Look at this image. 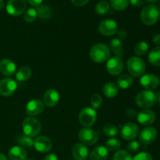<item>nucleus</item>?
<instances>
[{"label": "nucleus", "instance_id": "f257e3e1", "mask_svg": "<svg viewBox=\"0 0 160 160\" xmlns=\"http://www.w3.org/2000/svg\"><path fill=\"white\" fill-rule=\"evenodd\" d=\"M110 49L106 45L98 43L94 45L90 50V58L96 63L106 62L110 57Z\"/></svg>", "mask_w": 160, "mask_h": 160}, {"label": "nucleus", "instance_id": "f03ea898", "mask_svg": "<svg viewBox=\"0 0 160 160\" xmlns=\"http://www.w3.org/2000/svg\"><path fill=\"white\" fill-rule=\"evenodd\" d=\"M160 11L155 5H148L142 9L141 12V20L148 26L154 25L159 20Z\"/></svg>", "mask_w": 160, "mask_h": 160}, {"label": "nucleus", "instance_id": "7ed1b4c3", "mask_svg": "<svg viewBox=\"0 0 160 160\" xmlns=\"http://www.w3.org/2000/svg\"><path fill=\"white\" fill-rule=\"evenodd\" d=\"M22 129L25 135L32 138L37 136L41 132L42 124L38 119L34 118L33 117H29L23 120Z\"/></svg>", "mask_w": 160, "mask_h": 160}, {"label": "nucleus", "instance_id": "20e7f679", "mask_svg": "<svg viewBox=\"0 0 160 160\" xmlns=\"http://www.w3.org/2000/svg\"><path fill=\"white\" fill-rule=\"evenodd\" d=\"M136 104L142 109H148L156 104V94L152 91H142L136 96Z\"/></svg>", "mask_w": 160, "mask_h": 160}, {"label": "nucleus", "instance_id": "39448f33", "mask_svg": "<svg viewBox=\"0 0 160 160\" xmlns=\"http://www.w3.org/2000/svg\"><path fill=\"white\" fill-rule=\"evenodd\" d=\"M127 67L130 74L135 78L142 76L146 69L145 62L142 59L136 56H133L128 59L127 62Z\"/></svg>", "mask_w": 160, "mask_h": 160}, {"label": "nucleus", "instance_id": "423d86ee", "mask_svg": "<svg viewBox=\"0 0 160 160\" xmlns=\"http://www.w3.org/2000/svg\"><path fill=\"white\" fill-rule=\"evenodd\" d=\"M97 120V112L91 107L83 109L79 113V122L84 127L92 126Z\"/></svg>", "mask_w": 160, "mask_h": 160}, {"label": "nucleus", "instance_id": "0eeeda50", "mask_svg": "<svg viewBox=\"0 0 160 160\" xmlns=\"http://www.w3.org/2000/svg\"><path fill=\"white\" fill-rule=\"evenodd\" d=\"M27 8L26 0H9L6 5V11L11 16L17 17L23 13Z\"/></svg>", "mask_w": 160, "mask_h": 160}, {"label": "nucleus", "instance_id": "6e6552de", "mask_svg": "<svg viewBox=\"0 0 160 160\" xmlns=\"http://www.w3.org/2000/svg\"><path fill=\"white\" fill-rule=\"evenodd\" d=\"M78 138L84 145H95L98 139V136L96 131L87 128H82L79 131Z\"/></svg>", "mask_w": 160, "mask_h": 160}, {"label": "nucleus", "instance_id": "1a4fd4ad", "mask_svg": "<svg viewBox=\"0 0 160 160\" xmlns=\"http://www.w3.org/2000/svg\"><path fill=\"white\" fill-rule=\"evenodd\" d=\"M106 70L108 73L112 76L120 74L123 70V62L121 58L118 56L109 58L106 63Z\"/></svg>", "mask_w": 160, "mask_h": 160}, {"label": "nucleus", "instance_id": "9d476101", "mask_svg": "<svg viewBox=\"0 0 160 160\" xmlns=\"http://www.w3.org/2000/svg\"><path fill=\"white\" fill-rule=\"evenodd\" d=\"M98 31L102 35L111 36L117 34L118 31V25L113 20L106 19L102 20L98 25Z\"/></svg>", "mask_w": 160, "mask_h": 160}, {"label": "nucleus", "instance_id": "9b49d317", "mask_svg": "<svg viewBox=\"0 0 160 160\" xmlns=\"http://www.w3.org/2000/svg\"><path fill=\"white\" fill-rule=\"evenodd\" d=\"M140 84L145 90L152 91L157 88L160 84L159 78L153 73H147L142 77Z\"/></svg>", "mask_w": 160, "mask_h": 160}, {"label": "nucleus", "instance_id": "f8f14e48", "mask_svg": "<svg viewBox=\"0 0 160 160\" xmlns=\"http://www.w3.org/2000/svg\"><path fill=\"white\" fill-rule=\"evenodd\" d=\"M157 130L153 127L145 128L139 134V140L144 145H150L156 141L157 138Z\"/></svg>", "mask_w": 160, "mask_h": 160}, {"label": "nucleus", "instance_id": "ddd939ff", "mask_svg": "<svg viewBox=\"0 0 160 160\" xmlns=\"http://www.w3.org/2000/svg\"><path fill=\"white\" fill-rule=\"evenodd\" d=\"M17 88V84L13 79L6 78L0 81V94L3 96H10Z\"/></svg>", "mask_w": 160, "mask_h": 160}, {"label": "nucleus", "instance_id": "4468645a", "mask_svg": "<svg viewBox=\"0 0 160 160\" xmlns=\"http://www.w3.org/2000/svg\"><path fill=\"white\" fill-rule=\"evenodd\" d=\"M139 134V128L136 123H128L121 129V137L124 140L129 141L135 138Z\"/></svg>", "mask_w": 160, "mask_h": 160}, {"label": "nucleus", "instance_id": "2eb2a0df", "mask_svg": "<svg viewBox=\"0 0 160 160\" xmlns=\"http://www.w3.org/2000/svg\"><path fill=\"white\" fill-rule=\"evenodd\" d=\"M44 109V103L40 99H32L29 101L25 108V112L30 117L38 116L42 112Z\"/></svg>", "mask_w": 160, "mask_h": 160}, {"label": "nucleus", "instance_id": "dca6fc26", "mask_svg": "<svg viewBox=\"0 0 160 160\" xmlns=\"http://www.w3.org/2000/svg\"><path fill=\"white\" fill-rule=\"evenodd\" d=\"M34 146L40 152H48L52 148V142L46 136H39L34 141Z\"/></svg>", "mask_w": 160, "mask_h": 160}, {"label": "nucleus", "instance_id": "f3484780", "mask_svg": "<svg viewBox=\"0 0 160 160\" xmlns=\"http://www.w3.org/2000/svg\"><path fill=\"white\" fill-rule=\"evenodd\" d=\"M59 98H60V95H59V92L56 89L52 88L48 89L45 92L43 100L45 106H48V107L52 108L57 106L59 102Z\"/></svg>", "mask_w": 160, "mask_h": 160}, {"label": "nucleus", "instance_id": "a211bd4d", "mask_svg": "<svg viewBox=\"0 0 160 160\" xmlns=\"http://www.w3.org/2000/svg\"><path fill=\"white\" fill-rule=\"evenodd\" d=\"M156 120V113L153 111L145 109V110L141 111L138 115V121L142 125L152 124Z\"/></svg>", "mask_w": 160, "mask_h": 160}, {"label": "nucleus", "instance_id": "6ab92c4d", "mask_svg": "<svg viewBox=\"0 0 160 160\" xmlns=\"http://www.w3.org/2000/svg\"><path fill=\"white\" fill-rule=\"evenodd\" d=\"M72 156L76 160H85L88 156V150L84 144L77 143L72 148Z\"/></svg>", "mask_w": 160, "mask_h": 160}, {"label": "nucleus", "instance_id": "aec40b11", "mask_svg": "<svg viewBox=\"0 0 160 160\" xmlns=\"http://www.w3.org/2000/svg\"><path fill=\"white\" fill-rule=\"evenodd\" d=\"M17 67L12 60L4 59L0 62V71L5 76H12L15 73Z\"/></svg>", "mask_w": 160, "mask_h": 160}, {"label": "nucleus", "instance_id": "412c9836", "mask_svg": "<svg viewBox=\"0 0 160 160\" xmlns=\"http://www.w3.org/2000/svg\"><path fill=\"white\" fill-rule=\"evenodd\" d=\"M27 156L28 152L21 146L12 147L9 152V157L11 160H25Z\"/></svg>", "mask_w": 160, "mask_h": 160}, {"label": "nucleus", "instance_id": "4be33fe9", "mask_svg": "<svg viewBox=\"0 0 160 160\" xmlns=\"http://www.w3.org/2000/svg\"><path fill=\"white\" fill-rule=\"evenodd\" d=\"M109 156V152L104 146L96 147L92 151L90 154L91 160H106Z\"/></svg>", "mask_w": 160, "mask_h": 160}, {"label": "nucleus", "instance_id": "5701e85b", "mask_svg": "<svg viewBox=\"0 0 160 160\" xmlns=\"http://www.w3.org/2000/svg\"><path fill=\"white\" fill-rule=\"evenodd\" d=\"M102 92L107 98H112L117 96L119 93L118 86L112 82H108L103 86Z\"/></svg>", "mask_w": 160, "mask_h": 160}, {"label": "nucleus", "instance_id": "b1692460", "mask_svg": "<svg viewBox=\"0 0 160 160\" xmlns=\"http://www.w3.org/2000/svg\"><path fill=\"white\" fill-rule=\"evenodd\" d=\"M116 56L121 57L123 55V44L120 38H113L110 41V48Z\"/></svg>", "mask_w": 160, "mask_h": 160}, {"label": "nucleus", "instance_id": "393cba45", "mask_svg": "<svg viewBox=\"0 0 160 160\" xmlns=\"http://www.w3.org/2000/svg\"><path fill=\"white\" fill-rule=\"evenodd\" d=\"M148 62L153 66L160 67V46L155 47L148 54Z\"/></svg>", "mask_w": 160, "mask_h": 160}, {"label": "nucleus", "instance_id": "a878e982", "mask_svg": "<svg viewBox=\"0 0 160 160\" xmlns=\"http://www.w3.org/2000/svg\"><path fill=\"white\" fill-rule=\"evenodd\" d=\"M36 11H37L38 17L42 20H48L51 18L52 9L47 5H40L38 6Z\"/></svg>", "mask_w": 160, "mask_h": 160}, {"label": "nucleus", "instance_id": "bb28decb", "mask_svg": "<svg viewBox=\"0 0 160 160\" xmlns=\"http://www.w3.org/2000/svg\"><path fill=\"white\" fill-rule=\"evenodd\" d=\"M133 78L131 75L122 74L117 80V86L122 89H128L132 85Z\"/></svg>", "mask_w": 160, "mask_h": 160}, {"label": "nucleus", "instance_id": "cd10ccee", "mask_svg": "<svg viewBox=\"0 0 160 160\" xmlns=\"http://www.w3.org/2000/svg\"><path fill=\"white\" fill-rule=\"evenodd\" d=\"M31 70L28 67H22L17 70V73H16V78L17 81L23 82V81H26L31 78Z\"/></svg>", "mask_w": 160, "mask_h": 160}, {"label": "nucleus", "instance_id": "c85d7f7f", "mask_svg": "<svg viewBox=\"0 0 160 160\" xmlns=\"http://www.w3.org/2000/svg\"><path fill=\"white\" fill-rule=\"evenodd\" d=\"M148 48H149V45H148V44L146 42H144V41L139 42L134 46V53L137 56H142L146 54L148 50Z\"/></svg>", "mask_w": 160, "mask_h": 160}, {"label": "nucleus", "instance_id": "c756f323", "mask_svg": "<svg viewBox=\"0 0 160 160\" xmlns=\"http://www.w3.org/2000/svg\"><path fill=\"white\" fill-rule=\"evenodd\" d=\"M110 5L116 10H124L129 5V0H110Z\"/></svg>", "mask_w": 160, "mask_h": 160}, {"label": "nucleus", "instance_id": "7c9ffc66", "mask_svg": "<svg viewBox=\"0 0 160 160\" xmlns=\"http://www.w3.org/2000/svg\"><path fill=\"white\" fill-rule=\"evenodd\" d=\"M17 142L21 145V147H25V148H31L34 146V140L31 137H28L27 135H20L17 138Z\"/></svg>", "mask_w": 160, "mask_h": 160}, {"label": "nucleus", "instance_id": "2f4dec72", "mask_svg": "<svg viewBox=\"0 0 160 160\" xmlns=\"http://www.w3.org/2000/svg\"><path fill=\"white\" fill-rule=\"evenodd\" d=\"M121 143H120V141L117 138H111L109 140L106 142V148H107V150L111 152L117 151L120 148Z\"/></svg>", "mask_w": 160, "mask_h": 160}, {"label": "nucleus", "instance_id": "473e14b6", "mask_svg": "<svg viewBox=\"0 0 160 160\" xmlns=\"http://www.w3.org/2000/svg\"><path fill=\"white\" fill-rule=\"evenodd\" d=\"M103 132L107 137H115L118 134V128L114 124H106L103 128Z\"/></svg>", "mask_w": 160, "mask_h": 160}, {"label": "nucleus", "instance_id": "72a5a7b5", "mask_svg": "<svg viewBox=\"0 0 160 160\" xmlns=\"http://www.w3.org/2000/svg\"><path fill=\"white\" fill-rule=\"evenodd\" d=\"M109 10V4L106 1H101L95 6V11L98 15H105Z\"/></svg>", "mask_w": 160, "mask_h": 160}, {"label": "nucleus", "instance_id": "f704fd0d", "mask_svg": "<svg viewBox=\"0 0 160 160\" xmlns=\"http://www.w3.org/2000/svg\"><path fill=\"white\" fill-rule=\"evenodd\" d=\"M37 17V11L34 8L28 9V10L25 11L24 14H23V19H24L25 21L28 22V23H31V22L34 21Z\"/></svg>", "mask_w": 160, "mask_h": 160}, {"label": "nucleus", "instance_id": "c9c22d12", "mask_svg": "<svg viewBox=\"0 0 160 160\" xmlns=\"http://www.w3.org/2000/svg\"><path fill=\"white\" fill-rule=\"evenodd\" d=\"M133 158L128 152L125 150H119L114 154L113 160H132Z\"/></svg>", "mask_w": 160, "mask_h": 160}, {"label": "nucleus", "instance_id": "e433bc0d", "mask_svg": "<svg viewBox=\"0 0 160 160\" xmlns=\"http://www.w3.org/2000/svg\"><path fill=\"white\" fill-rule=\"evenodd\" d=\"M90 102L94 109H98L102 105V98L98 94H94L91 97Z\"/></svg>", "mask_w": 160, "mask_h": 160}, {"label": "nucleus", "instance_id": "4c0bfd02", "mask_svg": "<svg viewBox=\"0 0 160 160\" xmlns=\"http://www.w3.org/2000/svg\"><path fill=\"white\" fill-rule=\"evenodd\" d=\"M132 160H152V156L150 153L146 152H142L136 155Z\"/></svg>", "mask_w": 160, "mask_h": 160}, {"label": "nucleus", "instance_id": "58836bf2", "mask_svg": "<svg viewBox=\"0 0 160 160\" xmlns=\"http://www.w3.org/2000/svg\"><path fill=\"white\" fill-rule=\"evenodd\" d=\"M140 143L138 142L133 141V142H131L128 145V151L131 152H136L140 149Z\"/></svg>", "mask_w": 160, "mask_h": 160}, {"label": "nucleus", "instance_id": "ea45409f", "mask_svg": "<svg viewBox=\"0 0 160 160\" xmlns=\"http://www.w3.org/2000/svg\"><path fill=\"white\" fill-rule=\"evenodd\" d=\"M88 1L89 0H71L72 3L78 6H84V5L88 2Z\"/></svg>", "mask_w": 160, "mask_h": 160}, {"label": "nucleus", "instance_id": "a19ab883", "mask_svg": "<svg viewBox=\"0 0 160 160\" xmlns=\"http://www.w3.org/2000/svg\"><path fill=\"white\" fill-rule=\"evenodd\" d=\"M28 2L32 6H39L42 2H43V0H28Z\"/></svg>", "mask_w": 160, "mask_h": 160}, {"label": "nucleus", "instance_id": "79ce46f5", "mask_svg": "<svg viewBox=\"0 0 160 160\" xmlns=\"http://www.w3.org/2000/svg\"><path fill=\"white\" fill-rule=\"evenodd\" d=\"M117 35H118V37L120 38H122V39H125L127 38V36H128V34H127V31H124V30H120V31H117Z\"/></svg>", "mask_w": 160, "mask_h": 160}, {"label": "nucleus", "instance_id": "37998d69", "mask_svg": "<svg viewBox=\"0 0 160 160\" xmlns=\"http://www.w3.org/2000/svg\"><path fill=\"white\" fill-rule=\"evenodd\" d=\"M130 2L134 6H141L143 4V0H130Z\"/></svg>", "mask_w": 160, "mask_h": 160}, {"label": "nucleus", "instance_id": "c03bdc74", "mask_svg": "<svg viewBox=\"0 0 160 160\" xmlns=\"http://www.w3.org/2000/svg\"><path fill=\"white\" fill-rule=\"evenodd\" d=\"M126 113H127V115L128 116V117H132V118L136 116V112H135V111H134V109H128V110L126 111Z\"/></svg>", "mask_w": 160, "mask_h": 160}, {"label": "nucleus", "instance_id": "a18cd8bd", "mask_svg": "<svg viewBox=\"0 0 160 160\" xmlns=\"http://www.w3.org/2000/svg\"><path fill=\"white\" fill-rule=\"evenodd\" d=\"M152 41H153V42L156 44V45H160V34H156V35L153 37Z\"/></svg>", "mask_w": 160, "mask_h": 160}, {"label": "nucleus", "instance_id": "49530a36", "mask_svg": "<svg viewBox=\"0 0 160 160\" xmlns=\"http://www.w3.org/2000/svg\"><path fill=\"white\" fill-rule=\"evenodd\" d=\"M45 160H58V157L55 154H48L45 156Z\"/></svg>", "mask_w": 160, "mask_h": 160}, {"label": "nucleus", "instance_id": "de8ad7c7", "mask_svg": "<svg viewBox=\"0 0 160 160\" xmlns=\"http://www.w3.org/2000/svg\"><path fill=\"white\" fill-rule=\"evenodd\" d=\"M156 102H159V104H160V92H157L156 94Z\"/></svg>", "mask_w": 160, "mask_h": 160}, {"label": "nucleus", "instance_id": "09e8293b", "mask_svg": "<svg viewBox=\"0 0 160 160\" xmlns=\"http://www.w3.org/2000/svg\"><path fill=\"white\" fill-rule=\"evenodd\" d=\"M0 160H7V158L6 157V156L2 153H0Z\"/></svg>", "mask_w": 160, "mask_h": 160}, {"label": "nucleus", "instance_id": "8fccbe9b", "mask_svg": "<svg viewBox=\"0 0 160 160\" xmlns=\"http://www.w3.org/2000/svg\"><path fill=\"white\" fill-rule=\"evenodd\" d=\"M4 7V2L3 0H0V9H2Z\"/></svg>", "mask_w": 160, "mask_h": 160}, {"label": "nucleus", "instance_id": "3c124183", "mask_svg": "<svg viewBox=\"0 0 160 160\" xmlns=\"http://www.w3.org/2000/svg\"><path fill=\"white\" fill-rule=\"evenodd\" d=\"M146 1L148 2L153 3V2H158L159 0H146Z\"/></svg>", "mask_w": 160, "mask_h": 160}, {"label": "nucleus", "instance_id": "603ef678", "mask_svg": "<svg viewBox=\"0 0 160 160\" xmlns=\"http://www.w3.org/2000/svg\"><path fill=\"white\" fill-rule=\"evenodd\" d=\"M25 160H34L33 159H26Z\"/></svg>", "mask_w": 160, "mask_h": 160}]
</instances>
